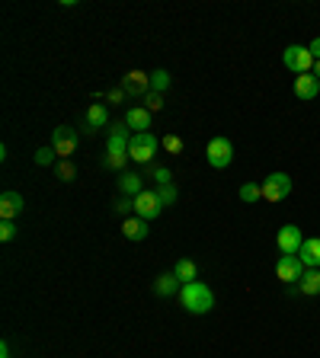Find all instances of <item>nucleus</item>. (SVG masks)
I'll list each match as a JSON object with an SVG mask.
<instances>
[{
  "mask_svg": "<svg viewBox=\"0 0 320 358\" xmlns=\"http://www.w3.org/2000/svg\"><path fill=\"white\" fill-rule=\"evenodd\" d=\"M144 109H148V112H157V109H163V93H148V96H144Z\"/></svg>",
  "mask_w": 320,
  "mask_h": 358,
  "instance_id": "nucleus-31",
  "label": "nucleus"
},
{
  "mask_svg": "<svg viewBox=\"0 0 320 358\" xmlns=\"http://www.w3.org/2000/svg\"><path fill=\"white\" fill-rule=\"evenodd\" d=\"M128 154H106V167L109 170H118V173H125V163H128Z\"/></svg>",
  "mask_w": 320,
  "mask_h": 358,
  "instance_id": "nucleus-28",
  "label": "nucleus"
},
{
  "mask_svg": "<svg viewBox=\"0 0 320 358\" xmlns=\"http://www.w3.org/2000/svg\"><path fill=\"white\" fill-rule=\"evenodd\" d=\"M23 195L19 192H13V189H7L3 195H0V217L3 221H13V217H19V211H23Z\"/></svg>",
  "mask_w": 320,
  "mask_h": 358,
  "instance_id": "nucleus-13",
  "label": "nucleus"
},
{
  "mask_svg": "<svg viewBox=\"0 0 320 358\" xmlns=\"http://www.w3.org/2000/svg\"><path fill=\"white\" fill-rule=\"evenodd\" d=\"M282 64H285L295 77L311 74V71H314V55H311L308 45H288V48L282 51Z\"/></svg>",
  "mask_w": 320,
  "mask_h": 358,
  "instance_id": "nucleus-3",
  "label": "nucleus"
},
{
  "mask_svg": "<svg viewBox=\"0 0 320 358\" xmlns=\"http://www.w3.org/2000/svg\"><path fill=\"white\" fill-rule=\"evenodd\" d=\"M160 147L167 150V154H173V157H177V154H183L186 144H183V138H179V134L170 132V134H163V138H160Z\"/></svg>",
  "mask_w": 320,
  "mask_h": 358,
  "instance_id": "nucleus-22",
  "label": "nucleus"
},
{
  "mask_svg": "<svg viewBox=\"0 0 320 358\" xmlns=\"http://www.w3.org/2000/svg\"><path fill=\"white\" fill-rule=\"evenodd\" d=\"M55 173H58L61 183H74L77 170H74V163H71V160H58V163H55Z\"/></svg>",
  "mask_w": 320,
  "mask_h": 358,
  "instance_id": "nucleus-23",
  "label": "nucleus"
},
{
  "mask_svg": "<svg viewBox=\"0 0 320 358\" xmlns=\"http://www.w3.org/2000/svg\"><path fill=\"white\" fill-rule=\"evenodd\" d=\"M151 116L154 112H148L144 106H132L125 112V125L132 134H141V132H151Z\"/></svg>",
  "mask_w": 320,
  "mask_h": 358,
  "instance_id": "nucleus-12",
  "label": "nucleus"
},
{
  "mask_svg": "<svg viewBox=\"0 0 320 358\" xmlns=\"http://www.w3.org/2000/svg\"><path fill=\"white\" fill-rule=\"evenodd\" d=\"M298 288H301V294H308V298L320 294V269H308V272L301 275V282H298Z\"/></svg>",
  "mask_w": 320,
  "mask_h": 358,
  "instance_id": "nucleus-21",
  "label": "nucleus"
},
{
  "mask_svg": "<svg viewBox=\"0 0 320 358\" xmlns=\"http://www.w3.org/2000/svg\"><path fill=\"white\" fill-rule=\"evenodd\" d=\"M295 96L298 100H317L320 96V80L314 77V71L311 74H301V77H295Z\"/></svg>",
  "mask_w": 320,
  "mask_h": 358,
  "instance_id": "nucleus-14",
  "label": "nucleus"
},
{
  "mask_svg": "<svg viewBox=\"0 0 320 358\" xmlns=\"http://www.w3.org/2000/svg\"><path fill=\"white\" fill-rule=\"evenodd\" d=\"M118 192L125 195V199H138L144 192V176H138V173H118Z\"/></svg>",
  "mask_w": 320,
  "mask_h": 358,
  "instance_id": "nucleus-17",
  "label": "nucleus"
},
{
  "mask_svg": "<svg viewBox=\"0 0 320 358\" xmlns=\"http://www.w3.org/2000/svg\"><path fill=\"white\" fill-rule=\"evenodd\" d=\"M308 48H311L314 61H320V35H317V39H314V42H311V45H308Z\"/></svg>",
  "mask_w": 320,
  "mask_h": 358,
  "instance_id": "nucleus-33",
  "label": "nucleus"
},
{
  "mask_svg": "<svg viewBox=\"0 0 320 358\" xmlns=\"http://www.w3.org/2000/svg\"><path fill=\"white\" fill-rule=\"evenodd\" d=\"M160 211H163V202H160V195L154 189H144L135 199V215L144 217V221H154Z\"/></svg>",
  "mask_w": 320,
  "mask_h": 358,
  "instance_id": "nucleus-9",
  "label": "nucleus"
},
{
  "mask_svg": "<svg viewBox=\"0 0 320 358\" xmlns=\"http://www.w3.org/2000/svg\"><path fill=\"white\" fill-rule=\"evenodd\" d=\"M157 195H160V202H163V208H167V205H177V199H179V192H177V186H173V183L160 186Z\"/></svg>",
  "mask_w": 320,
  "mask_h": 358,
  "instance_id": "nucleus-27",
  "label": "nucleus"
},
{
  "mask_svg": "<svg viewBox=\"0 0 320 358\" xmlns=\"http://www.w3.org/2000/svg\"><path fill=\"white\" fill-rule=\"evenodd\" d=\"M33 160L39 167H51V163H58V154H55V147H39Z\"/></svg>",
  "mask_w": 320,
  "mask_h": 358,
  "instance_id": "nucleus-25",
  "label": "nucleus"
},
{
  "mask_svg": "<svg viewBox=\"0 0 320 358\" xmlns=\"http://www.w3.org/2000/svg\"><path fill=\"white\" fill-rule=\"evenodd\" d=\"M301 243H304V237H301V227H298V224L278 227L276 247H278V253H282V256H298V253H301Z\"/></svg>",
  "mask_w": 320,
  "mask_h": 358,
  "instance_id": "nucleus-6",
  "label": "nucleus"
},
{
  "mask_svg": "<svg viewBox=\"0 0 320 358\" xmlns=\"http://www.w3.org/2000/svg\"><path fill=\"white\" fill-rule=\"evenodd\" d=\"M205 160H208V167H215V170H228L231 163H234V144H231L224 134L211 138L208 147H205Z\"/></svg>",
  "mask_w": 320,
  "mask_h": 358,
  "instance_id": "nucleus-4",
  "label": "nucleus"
},
{
  "mask_svg": "<svg viewBox=\"0 0 320 358\" xmlns=\"http://www.w3.org/2000/svg\"><path fill=\"white\" fill-rule=\"evenodd\" d=\"M112 211H116V215H122V221H125L128 211H135V199H125V195H122V199H116Z\"/></svg>",
  "mask_w": 320,
  "mask_h": 358,
  "instance_id": "nucleus-29",
  "label": "nucleus"
},
{
  "mask_svg": "<svg viewBox=\"0 0 320 358\" xmlns=\"http://www.w3.org/2000/svg\"><path fill=\"white\" fill-rule=\"evenodd\" d=\"M0 358H10V346H7V342H0Z\"/></svg>",
  "mask_w": 320,
  "mask_h": 358,
  "instance_id": "nucleus-35",
  "label": "nucleus"
},
{
  "mask_svg": "<svg viewBox=\"0 0 320 358\" xmlns=\"http://www.w3.org/2000/svg\"><path fill=\"white\" fill-rule=\"evenodd\" d=\"M13 237H17V224H13V221H3V224H0V240L10 243Z\"/></svg>",
  "mask_w": 320,
  "mask_h": 358,
  "instance_id": "nucleus-32",
  "label": "nucleus"
},
{
  "mask_svg": "<svg viewBox=\"0 0 320 358\" xmlns=\"http://www.w3.org/2000/svg\"><path fill=\"white\" fill-rule=\"evenodd\" d=\"M125 100V93H122V87L118 90H109V102H122Z\"/></svg>",
  "mask_w": 320,
  "mask_h": 358,
  "instance_id": "nucleus-34",
  "label": "nucleus"
},
{
  "mask_svg": "<svg viewBox=\"0 0 320 358\" xmlns=\"http://www.w3.org/2000/svg\"><path fill=\"white\" fill-rule=\"evenodd\" d=\"M122 237L125 240H132V243H141V240H148V221L144 217H125L122 221Z\"/></svg>",
  "mask_w": 320,
  "mask_h": 358,
  "instance_id": "nucleus-15",
  "label": "nucleus"
},
{
  "mask_svg": "<svg viewBox=\"0 0 320 358\" xmlns=\"http://www.w3.org/2000/svg\"><path fill=\"white\" fill-rule=\"evenodd\" d=\"M122 93L125 96H148L151 93V74H144V71H128L125 77H122Z\"/></svg>",
  "mask_w": 320,
  "mask_h": 358,
  "instance_id": "nucleus-10",
  "label": "nucleus"
},
{
  "mask_svg": "<svg viewBox=\"0 0 320 358\" xmlns=\"http://www.w3.org/2000/svg\"><path fill=\"white\" fill-rule=\"evenodd\" d=\"M84 125H87V132H96V128L109 125V112H106V106H103V102H93V106L87 109Z\"/></svg>",
  "mask_w": 320,
  "mask_h": 358,
  "instance_id": "nucleus-18",
  "label": "nucleus"
},
{
  "mask_svg": "<svg viewBox=\"0 0 320 358\" xmlns=\"http://www.w3.org/2000/svg\"><path fill=\"white\" fill-rule=\"evenodd\" d=\"M157 147H160V138L151 132H141V134H132V144H128V157L135 163H151L157 157Z\"/></svg>",
  "mask_w": 320,
  "mask_h": 358,
  "instance_id": "nucleus-2",
  "label": "nucleus"
},
{
  "mask_svg": "<svg viewBox=\"0 0 320 358\" xmlns=\"http://www.w3.org/2000/svg\"><path fill=\"white\" fill-rule=\"evenodd\" d=\"M51 147H55L58 160H71V154L77 150V132L71 125H58L51 132Z\"/></svg>",
  "mask_w": 320,
  "mask_h": 358,
  "instance_id": "nucleus-7",
  "label": "nucleus"
},
{
  "mask_svg": "<svg viewBox=\"0 0 320 358\" xmlns=\"http://www.w3.org/2000/svg\"><path fill=\"white\" fill-rule=\"evenodd\" d=\"M170 87V74L163 71V67H157V71H151V90L154 93H163Z\"/></svg>",
  "mask_w": 320,
  "mask_h": 358,
  "instance_id": "nucleus-24",
  "label": "nucleus"
},
{
  "mask_svg": "<svg viewBox=\"0 0 320 358\" xmlns=\"http://www.w3.org/2000/svg\"><path fill=\"white\" fill-rule=\"evenodd\" d=\"M314 77L320 80V61H314Z\"/></svg>",
  "mask_w": 320,
  "mask_h": 358,
  "instance_id": "nucleus-36",
  "label": "nucleus"
},
{
  "mask_svg": "<svg viewBox=\"0 0 320 358\" xmlns=\"http://www.w3.org/2000/svg\"><path fill=\"white\" fill-rule=\"evenodd\" d=\"M298 259L304 262V269H320V237H304Z\"/></svg>",
  "mask_w": 320,
  "mask_h": 358,
  "instance_id": "nucleus-16",
  "label": "nucleus"
},
{
  "mask_svg": "<svg viewBox=\"0 0 320 358\" xmlns=\"http://www.w3.org/2000/svg\"><path fill=\"white\" fill-rule=\"evenodd\" d=\"M292 195V176L288 173H269L266 179H263V199L266 202H282Z\"/></svg>",
  "mask_w": 320,
  "mask_h": 358,
  "instance_id": "nucleus-5",
  "label": "nucleus"
},
{
  "mask_svg": "<svg viewBox=\"0 0 320 358\" xmlns=\"http://www.w3.org/2000/svg\"><path fill=\"white\" fill-rule=\"evenodd\" d=\"M151 179H154L157 186H170V183H173V173H170L167 167H154V170H151Z\"/></svg>",
  "mask_w": 320,
  "mask_h": 358,
  "instance_id": "nucleus-30",
  "label": "nucleus"
},
{
  "mask_svg": "<svg viewBox=\"0 0 320 358\" xmlns=\"http://www.w3.org/2000/svg\"><path fill=\"white\" fill-rule=\"evenodd\" d=\"M173 275H177L183 285L189 282H199V266H195L193 259H177V266H173Z\"/></svg>",
  "mask_w": 320,
  "mask_h": 358,
  "instance_id": "nucleus-19",
  "label": "nucleus"
},
{
  "mask_svg": "<svg viewBox=\"0 0 320 358\" xmlns=\"http://www.w3.org/2000/svg\"><path fill=\"white\" fill-rule=\"evenodd\" d=\"M179 304H183L189 314L205 316L211 307H215V294H211V288L205 282H189V285L179 288Z\"/></svg>",
  "mask_w": 320,
  "mask_h": 358,
  "instance_id": "nucleus-1",
  "label": "nucleus"
},
{
  "mask_svg": "<svg viewBox=\"0 0 320 358\" xmlns=\"http://www.w3.org/2000/svg\"><path fill=\"white\" fill-rule=\"evenodd\" d=\"M179 288H183V282H179V278H177L173 272H163V275L157 278V282H154V292H157L160 298H170V294L179 292Z\"/></svg>",
  "mask_w": 320,
  "mask_h": 358,
  "instance_id": "nucleus-20",
  "label": "nucleus"
},
{
  "mask_svg": "<svg viewBox=\"0 0 320 358\" xmlns=\"http://www.w3.org/2000/svg\"><path fill=\"white\" fill-rule=\"evenodd\" d=\"M240 199H244L247 205H253L256 199H263V186H256V183H244V186H240Z\"/></svg>",
  "mask_w": 320,
  "mask_h": 358,
  "instance_id": "nucleus-26",
  "label": "nucleus"
},
{
  "mask_svg": "<svg viewBox=\"0 0 320 358\" xmlns=\"http://www.w3.org/2000/svg\"><path fill=\"white\" fill-rule=\"evenodd\" d=\"M308 272L304 269V262L298 256H282L276 262V275H278V282H301V275Z\"/></svg>",
  "mask_w": 320,
  "mask_h": 358,
  "instance_id": "nucleus-11",
  "label": "nucleus"
},
{
  "mask_svg": "<svg viewBox=\"0 0 320 358\" xmlns=\"http://www.w3.org/2000/svg\"><path fill=\"white\" fill-rule=\"evenodd\" d=\"M128 144H132L128 125L125 122H112L109 134H106V154H128Z\"/></svg>",
  "mask_w": 320,
  "mask_h": 358,
  "instance_id": "nucleus-8",
  "label": "nucleus"
}]
</instances>
